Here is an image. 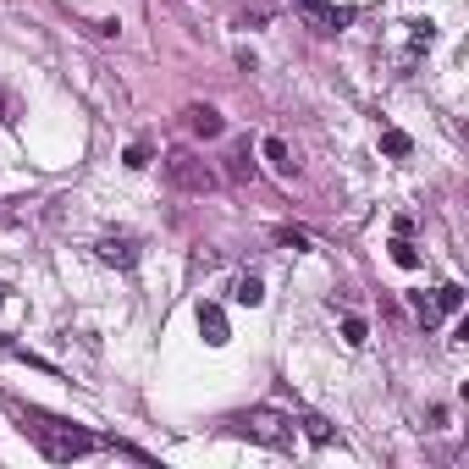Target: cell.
Returning <instances> with one entry per match:
<instances>
[{
	"label": "cell",
	"mask_w": 469,
	"mask_h": 469,
	"mask_svg": "<svg viewBox=\"0 0 469 469\" xmlns=\"http://www.w3.org/2000/svg\"><path fill=\"white\" fill-rule=\"evenodd\" d=\"M23 431H28V436L39 442V453L55 458V464H73V458H83V453L100 447V436H89V431H78V425H66V420H55V415H39V409L23 415Z\"/></svg>",
	"instance_id": "obj_1"
},
{
	"label": "cell",
	"mask_w": 469,
	"mask_h": 469,
	"mask_svg": "<svg viewBox=\"0 0 469 469\" xmlns=\"http://www.w3.org/2000/svg\"><path fill=\"white\" fill-rule=\"evenodd\" d=\"M238 431L249 436V442H259V447H277V453H293V420L288 415H277V409H249L243 420H238Z\"/></svg>",
	"instance_id": "obj_2"
},
{
	"label": "cell",
	"mask_w": 469,
	"mask_h": 469,
	"mask_svg": "<svg viewBox=\"0 0 469 469\" xmlns=\"http://www.w3.org/2000/svg\"><path fill=\"white\" fill-rule=\"evenodd\" d=\"M166 182H171V188H182V193H210V188H216V171H210L205 161H193V155H171Z\"/></svg>",
	"instance_id": "obj_3"
},
{
	"label": "cell",
	"mask_w": 469,
	"mask_h": 469,
	"mask_svg": "<svg viewBox=\"0 0 469 469\" xmlns=\"http://www.w3.org/2000/svg\"><path fill=\"white\" fill-rule=\"evenodd\" d=\"M293 6L309 17V28H315V34H337V28H348V23H354V12H348V6H326V0H293Z\"/></svg>",
	"instance_id": "obj_4"
},
{
	"label": "cell",
	"mask_w": 469,
	"mask_h": 469,
	"mask_svg": "<svg viewBox=\"0 0 469 469\" xmlns=\"http://www.w3.org/2000/svg\"><path fill=\"white\" fill-rule=\"evenodd\" d=\"M94 254H100V265H116V271H132V265H139V238H127V232H111V238H100V243H94Z\"/></svg>",
	"instance_id": "obj_5"
},
{
	"label": "cell",
	"mask_w": 469,
	"mask_h": 469,
	"mask_svg": "<svg viewBox=\"0 0 469 469\" xmlns=\"http://www.w3.org/2000/svg\"><path fill=\"white\" fill-rule=\"evenodd\" d=\"M199 337H205L210 348H221L232 337V326H227V309L221 304H199Z\"/></svg>",
	"instance_id": "obj_6"
},
{
	"label": "cell",
	"mask_w": 469,
	"mask_h": 469,
	"mask_svg": "<svg viewBox=\"0 0 469 469\" xmlns=\"http://www.w3.org/2000/svg\"><path fill=\"white\" fill-rule=\"evenodd\" d=\"M431 44H436V23H431V17H415V23H409V55H404V61L415 66Z\"/></svg>",
	"instance_id": "obj_7"
},
{
	"label": "cell",
	"mask_w": 469,
	"mask_h": 469,
	"mask_svg": "<svg viewBox=\"0 0 469 469\" xmlns=\"http://www.w3.org/2000/svg\"><path fill=\"white\" fill-rule=\"evenodd\" d=\"M188 127L199 132V139H221V127H227V122H221L216 105H193V111H188Z\"/></svg>",
	"instance_id": "obj_8"
},
{
	"label": "cell",
	"mask_w": 469,
	"mask_h": 469,
	"mask_svg": "<svg viewBox=\"0 0 469 469\" xmlns=\"http://www.w3.org/2000/svg\"><path fill=\"white\" fill-rule=\"evenodd\" d=\"M232 298H238L243 309H259V304H265V282H259L254 271H243V277L232 282Z\"/></svg>",
	"instance_id": "obj_9"
},
{
	"label": "cell",
	"mask_w": 469,
	"mask_h": 469,
	"mask_svg": "<svg viewBox=\"0 0 469 469\" xmlns=\"http://www.w3.org/2000/svg\"><path fill=\"white\" fill-rule=\"evenodd\" d=\"M381 150H386L392 161H409V155H415V144H409V132H397V127H386V132H381Z\"/></svg>",
	"instance_id": "obj_10"
},
{
	"label": "cell",
	"mask_w": 469,
	"mask_h": 469,
	"mask_svg": "<svg viewBox=\"0 0 469 469\" xmlns=\"http://www.w3.org/2000/svg\"><path fill=\"white\" fill-rule=\"evenodd\" d=\"M392 259L404 265V271H420V249L409 243V232H397V238H392Z\"/></svg>",
	"instance_id": "obj_11"
},
{
	"label": "cell",
	"mask_w": 469,
	"mask_h": 469,
	"mask_svg": "<svg viewBox=\"0 0 469 469\" xmlns=\"http://www.w3.org/2000/svg\"><path fill=\"white\" fill-rule=\"evenodd\" d=\"M431 304H436V315H458V309H464V288H458V282H447V288H436V298H431Z\"/></svg>",
	"instance_id": "obj_12"
},
{
	"label": "cell",
	"mask_w": 469,
	"mask_h": 469,
	"mask_svg": "<svg viewBox=\"0 0 469 469\" xmlns=\"http://www.w3.org/2000/svg\"><path fill=\"white\" fill-rule=\"evenodd\" d=\"M365 337H370L365 320H359V315H348V320H343V343H348V348H365Z\"/></svg>",
	"instance_id": "obj_13"
},
{
	"label": "cell",
	"mask_w": 469,
	"mask_h": 469,
	"mask_svg": "<svg viewBox=\"0 0 469 469\" xmlns=\"http://www.w3.org/2000/svg\"><path fill=\"white\" fill-rule=\"evenodd\" d=\"M265 161H271L277 171H293V161H288V144H282V139H265Z\"/></svg>",
	"instance_id": "obj_14"
},
{
	"label": "cell",
	"mask_w": 469,
	"mask_h": 469,
	"mask_svg": "<svg viewBox=\"0 0 469 469\" xmlns=\"http://www.w3.org/2000/svg\"><path fill=\"white\" fill-rule=\"evenodd\" d=\"M298 425H304V436H309V442H320V447L331 442V425H326V420H315V415H309V420H298Z\"/></svg>",
	"instance_id": "obj_15"
},
{
	"label": "cell",
	"mask_w": 469,
	"mask_h": 469,
	"mask_svg": "<svg viewBox=\"0 0 469 469\" xmlns=\"http://www.w3.org/2000/svg\"><path fill=\"white\" fill-rule=\"evenodd\" d=\"M127 166H132V171H144V166H150V139H139V144H127Z\"/></svg>",
	"instance_id": "obj_16"
},
{
	"label": "cell",
	"mask_w": 469,
	"mask_h": 469,
	"mask_svg": "<svg viewBox=\"0 0 469 469\" xmlns=\"http://www.w3.org/2000/svg\"><path fill=\"white\" fill-rule=\"evenodd\" d=\"M232 177L243 182V177H254V161H249V150H232Z\"/></svg>",
	"instance_id": "obj_17"
},
{
	"label": "cell",
	"mask_w": 469,
	"mask_h": 469,
	"mask_svg": "<svg viewBox=\"0 0 469 469\" xmlns=\"http://www.w3.org/2000/svg\"><path fill=\"white\" fill-rule=\"evenodd\" d=\"M277 243H282V249H293V254H298V249H309V243H304V232H293V227H282V232H277Z\"/></svg>",
	"instance_id": "obj_18"
},
{
	"label": "cell",
	"mask_w": 469,
	"mask_h": 469,
	"mask_svg": "<svg viewBox=\"0 0 469 469\" xmlns=\"http://www.w3.org/2000/svg\"><path fill=\"white\" fill-rule=\"evenodd\" d=\"M415 309H420V320H425V326H431V320H436V304H431V298H425V293H415Z\"/></svg>",
	"instance_id": "obj_19"
},
{
	"label": "cell",
	"mask_w": 469,
	"mask_h": 469,
	"mask_svg": "<svg viewBox=\"0 0 469 469\" xmlns=\"http://www.w3.org/2000/svg\"><path fill=\"white\" fill-rule=\"evenodd\" d=\"M6 304H12V288H6V282H0V309H6Z\"/></svg>",
	"instance_id": "obj_20"
}]
</instances>
